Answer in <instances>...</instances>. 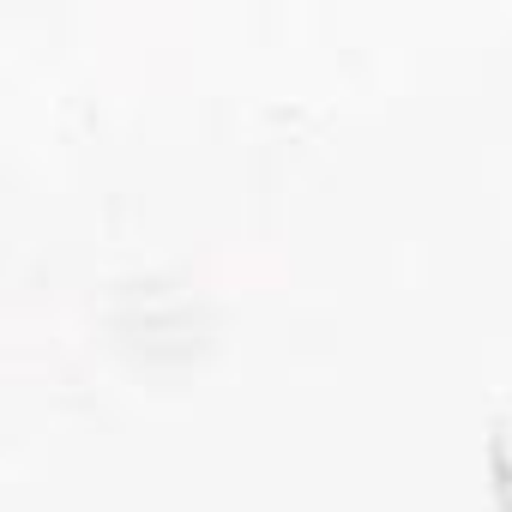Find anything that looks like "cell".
Masks as SVG:
<instances>
[{
  "label": "cell",
  "instance_id": "6da1fadb",
  "mask_svg": "<svg viewBox=\"0 0 512 512\" xmlns=\"http://www.w3.org/2000/svg\"><path fill=\"white\" fill-rule=\"evenodd\" d=\"M494 464H500V482H506V494H512V422L494 428Z\"/></svg>",
  "mask_w": 512,
  "mask_h": 512
}]
</instances>
